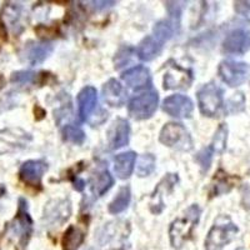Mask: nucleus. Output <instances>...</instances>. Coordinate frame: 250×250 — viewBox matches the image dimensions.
I'll list each match as a JSON object with an SVG mask.
<instances>
[{
    "instance_id": "f03ea898",
    "label": "nucleus",
    "mask_w": 250,
    "mask_h": 250,
    "mask_svg": "<svg viewBox=\"0 0 250 250\" xmlns=\"http://www.w3.org/2000/svg\"><path fill=\"white\" fill-rule=\"evenodd\" d=\"M238 231V227L227 216L219 218L208 233L205 239V250H223L225 245L235 238Z\"/></svg>"
},
{
    "instance_id": "dca6fc26",
    "label": "nucleus",
    "mask_w": 250,
    "mask_h": 250,
    "mask_svg": "<svg viewBox=\"0 0 250 250\" xmlns=\"http://www.w3.org/2000/svg\"><path fill=\"white\" fill-rule=\"evenodd\" d=\"M122 78L131 89H137V90L146 88L151 83L150 71L143 65L129 69L122 75Z\"/></svg>"
},
{
    "instance_id": "6ab92c4d",
    "label": "nucleus",
    "mask_w": 250,
    "mask_h": 250,
    "mask_svg": "<svg viewBox=\"0 0 250 250\" xmlns=\"http://www.w3.org/2000/svg\"><path fill=\"white\" fill-rule=\"evenodd\" d=\"M137 162V154L134 151H126L115 156L114 159V170L118 178L128 179L134 170V165Z\"/></svg>"
},
{
    "instance_id": "f8f14e48",
    "label": "nucleus",
    "mask_w": 250,
    "mask_h": 250,
    "mask_svg": "<svg viewBox=\"0 0 250 250\" xmlns=\"http://www.w3.org/2000/svg\"><path fill=\"white\" fill-rule=\"evenodd\" d=\"M191 71L183 69L178 64L169 65V71L165 73L164 88L165 89H185L191 83Z\"/></svg>"
},
{
    "instance_id": "cd10ccee",
    "label": "nucleus",
    "mask_w": 250,
    "mask_h": 250,
    "mask_svg": "<svg viewBox=\"0 0 250 250\" xmlns=\"http://www.w3.org/2000/svg\"><path fill=\"white\" fill-rule=\"evenodd\" d=\"M213 149L210 146H208V148H204L203 150H200L198 153V155H196L195 160L200 165V168H202L203 171H208L209 168H210L211 160H213Z\"/></svg>"
},
{
    "instance_id": "c85d7f7f",
    "label": "nucleus",
    "mask_w": 250,
    "mask_h": 250,
    "mask_svg": "<svg viewBox=\"0 0 250 250\" xmlns=\"http://www.w3.org/2000/svg\"><path fill=\"white\" fill-rule=\"evenodd\" d=\"M38 74L34 71L29 70H21L15 71L12 75V82L17 83V84H31V83L37 82Z\"/></svg>"
},
{
    "instance_id": "393cba45",
    "label": "nucleus",
    "mask_w": 250,
    "mask_h": 250,
    "mask_svg": "<svg viewBox=\"0 0 250 250\" xmlns=\"http://www.w3.org/2000/svg\"><path fill=\"white\" fill-rule=\"evenodd\" d=\"M156 159L153 154H144L138 159L137 163V173L138 175L144 178V176L150 175L155 169Z\"/></svg>"
},
{
    "instance_id": "f3484780",
    "label": "nucleus",
    "mask_w": 250,
    "mask_h": 250,
    "mask_svg": "<svg viewBox=\"0 0 250 250\" xmlns=\"http://www.w3.org/2000/svg\"><path fill=\"white\" fill-rule=\"evenodd\" d=\"M103 98L110 106H122L126 99V91L118 80L110 79L103 86Z\"/></svg>"
},
{
    "instance_id": "4468645a",
    "label": "nucleus",
    "mask_w": 250,
    "mask_h": 250,
    "mask_svg": "<svg viewBox=\"0 0 250 250\" xmlns=\"http://www.w3.org/2000/svg\"><path fill=\"white\" fill-rule=\"evenodd\" d=\"M54 46L49 42H40V43H30L25 46L24 50V59L30 65H38L45 62L49 55L53 53Z\"/></svg>"
},
{
    "instance_id": "4be33fe9",
    "label": "nucleus",
    "mask_w": 250,
    "mask_h": 250,
    "mask_svg": "<svg viewBox=\"0 0 250 250\" xmlns=\"http://www.w3.org/2000/svg\"><path fill=\"white\" fill-rule=\"evenodd\" d=\"M114 179L113 176L110 175L106 169L104 170L98 171L95 175L91 178L90 182V188H91V193L95 196H102L106 193V191L113 187Z\"/></svg>"
},
{
    "instance_id": "2eb2a0df",
    "label": "nucleus",
    "mask_w": 250,
    "mask_h": 250,
    "mask_svg": "<svg viewBox=\"0 0 250 250\" xmlns=\"http://www.w3.org/2000/svg\"><path fill=\"white\" fill-rule=\"evenodd\" d=\"M98 104L97 89L94 86H85L78 95V110L80 119L86 122Z\"/></svg>"
},
{
    "instance_id": "5701e85b",
    "label": "nucleus",
    "mask_w": 250,
    "mask_h": 250,
    "mask_svg": "<svg viewBox=\"0 0 250 250\" xmlns=\"http://www.w3.org/2000/svg\"><path fill=\"white\" fill-rule=\"evenodd\" d=\"M130 188L123 187L119 190V193H118V195L114 198L113 202L109 204V213L115 214V215L123 213L129 207V204H130Z\"/></svg>"
},
{
    "instance_id": "a878e982",
    "label": "nucleus",
    "mask_w": 250,
    "mask_h": 250,
    "mask_svg": "<svg viewBox=\"0 0 250 250\" xmlns=\"http://www.w3.org/2000/svg\"><path fill=\"white\" fill-rule=\"evenodd\" d=\"M62 134V139L65 140V142L73 143V144H83L84 140H85V133L80 128H78V126H74V125H66V126H64Z\"/></svg>"
},
{
    "instance_id": "bb28decb",
    "label": "nucleus",
    "mask_w": 250,
    "mask_h": 250,
    "mask_svg": "<svg viewBox=\"0 0 250 250\" xmlns=\"http://www.w3.org/2000/svg\"><path fill=\"white\" fill-rule=\"evenodd\" d=\"M227 140H228V126L225 124H222L215 131L213 143H211L210 148L213 149L214 153H223L227 148Z\"/></svg>"
},
{
    "instance_id": "aec40b11",
    "label": "nucleus",
    "mask_w": 250,
    "mask_h": 250,
    "mask_svg": "<svg viewBox=\"0 0 250 250\" xmlns=\"http://www.w3.org/2000/svg\"><path fill=\"white\" fill-rule=\"evenodd\" d=\"M162 50L163 43H160L159 40H156L154 37H146L139 44L137 53L138 57L143 62H150V60L155 59L162 53Z\"/></svg>"
},
{
    "instance_id": "423d86ee",
    "label": "nucleus",
    "mask_w": 250,
    "mask_h": 250,
    "mask_svg": "<svg viewBox=\"0 0 250 250\" xmlns=\"http://www.w3.org/2000/svg\"><path fill=\"white\" fill-rule=\"evenodd\" d=\"M219 77L231 88L240 86L249 77V68L245 62L235 60H224L219 64Z\"/></svg>"
},
{
    "instance_id": "2f4dec72",
    "label": "nucleus",
    "mask_w": 250,
    "mask_h": 250,
    "mask_svg": "<svg viewBox=\"0 0 250 250\" xmlns=\"http://www.w3.org/2000/svg\"><path fill=\"white\" fill-rule=\"evenodd\" d=\"M74 184H75L74 188L77 189L78 191H82L83 189L85 188V182H84V180H82V179H79V178H77V182H75Z\"/></svg>"
},
{
    "instance_id": "6e6552de",
    "label": "nucleus",
    "mask_w": 250,
    "mask_h": 250,
    "mask_svg": "<svg viewBox=\"0 0 250 250\" xmlns=\"http://www.w3.org/2000/svg\"><path fill=\"white\" fill-rule=\"evenodd\" d=\"M31 140L30 134L21 129H4L0 130V154L24 149Z\"/></svg>"
},
{
    "instance_id": "20e7f679",
    "label": "nucleus",
    "mask_w": 250,
    "mask_h": 250,
    "mask_svg": "<svg viewBox=\"0 0 250 250\" xmlns=\"http://www.w3.org/2000/svg\"><path fill=\"white\" fill-rule=\"evenodd\" d=\"M159 140L163 145L179 150H190L193 148V140L184 125L178 123H168L160 131Z\"/></svg>"
},
{
    "instance_id": "1a4fd4ad",
    "label": "nucleus",
    "mask_w": 250,
    "mask_h": 250,
    "mask_svg": "<svg viewBox=\"0 0 250 250\" xmlns=\"http://www.w3.org/2000/svg\"><path fill=\"white\" fill-rule=\"evenodd\" d=\"M163 110L169 114L170 117L184 119V118L191 117L194 110V104L190 98L180 95V94H175V95L168 97L163 102Z\"/></svg>"
},
{
    "instance_id": "f257e3e1",
    "label": "nucleus",
    "mask_w": 250,
    "mask_h": 250,
    "mask_svg": "<svg viewBox=\"0 0 250 250\" xmlns=\"http://www.w3.org/2000/svg\"><path fill=\"white\" fill-rule=\"evenodd\" d=\"M202 210L196 204H193L185 210L184 215L175 219L170 225L169 235H170L171 245L176 249H179L184 245L188 239L191 236L193 229L198 224L200 219Z\"/></svg>"
},
{
    "instance_id": "9d476101",
    "label": "nucleus",
    "mask_w": 250,
    "mask_h": 250,
    "mask_svg": "<svg viewBox=\"0 0 250 250\" xmlns=\"http://www.w3.org/2000/svg\"><path fill=\"white\" fill-rule=\"evenodd\" d=\"M223 50L227 54H245L250 50V31L247 29H234L223 42Z\"/></svg>"
},
{
    "instance_id": "b1692460",
    "label": "nucleus",
    "mask_w": 250,
    "mask_h": 250,
    "mask_svg": "<svg viewBox=\"0 0 250 250\" xmlns=\"http://www.w3.org/2000/svg\"><path fill=\"white\" fill-rule=\"evenodd\" d=\"M84 240V233L77 227H70L62 236V250H78Z\"/></svg>"
},
{
    "instance_id": "7c9ffc66",
    "label": "nucleus",
    "mask_w": 250,
    "mask_h": 250,
    "mask_svg": "<svg viewBox=\"0 0 250 250\" xmlns=\"http://www.w3.org/2000/svg\"><path fill=\"white\" fill-rule=\"evenodd\" d=\"M89 4H91V6L94 9H97V10H104V9L115 5L117 3L115 1H106V0H104V1H89Z\"/></svg>"
},
{
    "instance_id": "9b49d317",
    "label": "nucleus",
    "mask_w": 250,
    "mask_h": 250,
    "mask_svg": "<svg viewBox=\"0 0 250 250\" xmlns=\"http://www.w3.org/2000/svg\"><path fill=\"white\" fill-rule=\"evenodd\" d=\"M46 170L48 164L43 160H28L20 168V179L31 187H39Z\"/></svg>"
},
{
    "instance_id": "0eeeda50",
    "label": "nucleus",
    "mask_w": 250,
    "mask_h": 250,
    "mask_svg": "<svg viewBox=\"0 0 250 250\" xmlns=\"http://www.w3.org/2000/svg\"><path fill=\"white\" fill-rule=\"evenodd\" d=\"M9 230L12 235L17 236L18 240L21 245H25L28 243L29 238L33 231V220L28 211V203L24 199L19 200V209H18L17 216L9 225Z\"/></svg>"
},
{
    "instance_id": "ddd939ff",
    "label": "nucleus",
    "mask_w": 250,
    "mask_h": 250,
    "mask_svg": "<svg viewBox=\"0 0 250 250\" xmlns=\"http://www.w3.org/2000/svg\"><path fill=\"white\" fill-rule=\"evenodd\" d=\"M130 125L125 119H117L108 131V140L111 149H120L129 143Z\"/></svg>"
},
{
    "instance_id": "39448f33",
    "label": "nucleus",
    "mask_w": 250,
    "mask_h": 250,
    "mask_svg": "<svg viewBox=\"0 0 250 250\" xmlns=\"http://www.w3.org/2000/svg\"><path fill=\"white\" fill-rule=\"evenodd\" d=\"M158 103H159V97H158V93L155 90L143 93L138 97H134L129 102V114H130L131 118L137 120L149 119L156 111Z\"/></svg>"
},
{
    "instance_id": "c756f323",
    "label": "nucleus",
    "mask_w": 250,
    "mask_h": 250,
    "mask_svg": "<svg viewBox=\"0 0 250 250\" xmlns=\"http://www.w3.org/2000/svg\"><path fill=\"white\" fill-rule=\"evenodd\" d=\"M235 10L242 15H247L250 13V1H236Z\"/></svg>"
},
{
    "instance_id": "412c9836",
    "label": "nucleus",
    "mask_w": 250,
    "mask_h": 250,
    "mask_svg": "<svg viewBox=\"0 0 250 250\" xmlns=\"http://www.w3.org/2000/svg\"><path fill=\"white\" fill-rule=\"evenodd\" d=\"M180 20L169 18L168 20H162L159 23H156L154 26V38L159 40L160 43L164 44L167 40L171 39L178 29H179Z\"/></svg>"
},
{
    "instance_id": "7ed1b4c3",
    "label": "nucleus",
    "mask_w": 250,
    "mask_h": 250,
    "mask_svg": "<svg viewBox=\"0 0 250 250\" xmlns=\"http://www.w3.org/2000/svg\"><path fill=\"white\" fill-rule=\"evenodd\" d=\"M223 94L224 90L215 83L203 85L196 93L200 113L205 117H215L223 105Z\"/></svg>"
},
{
    "instance_id": "a211bd4d",
    "label": "nucleus",
    "mask_w": 250,
    "mask_h": 250,
    "mask_svg": "<svg viewBox=\"0 0 250 250\" xmlns=\"http://www.w3.org/2000/svg\"><path fill=\"white\" fill-rule=\"evenodd\" d=\"M70 213L71 207L68 200H57V202L48 204V207L45 208V216L44 218L53 224H55V223L62 224L69 218Z\"/></svg>"
}]
</instances>
